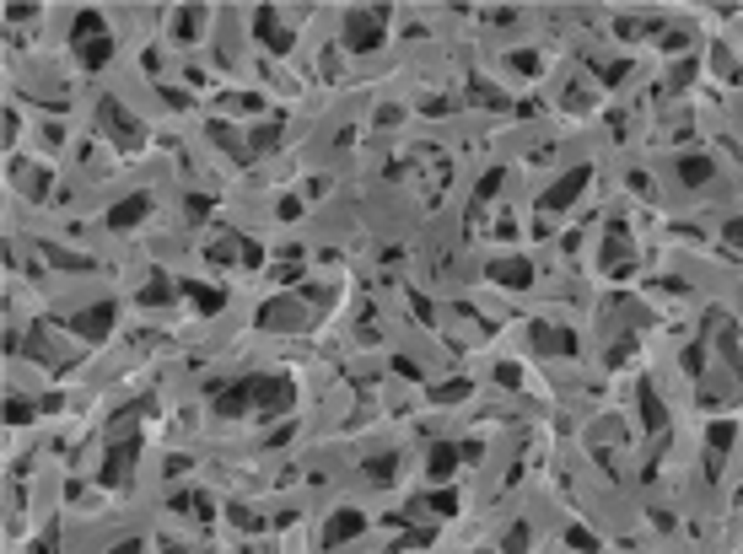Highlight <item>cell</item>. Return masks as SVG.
Returning <instances> with one entry per match:
<instances>
[{
    "label": "cell",
    "mask_w": 743,
    "mask_h": 554,
    "mask_svg": "<svg viewBox=\"0 0 743 554\" xmlns=\"http://www.w3.org/2000/svg\"><path fill=\"white\" fill-rule=\"evenodd\" d=\"M211 404H216L221 420H243L248 409H259V414H286V409L297 404V388H291V377H237V382H227V388H216Z\"/></svg>",
    "instance_id": "1"
},
{
    "label": "cell",
    "mask_w": 743,
    "mask_h": 554,
    "mask_svg": "<svg viewBox=\"0 0 743 554\" xmlns=\"http://www.w3.org/2000/svg\"><path fill=\"white\" fill-rule=\"evenodd\" d=\"M71 49H76V59L87 65V71H103V65L113 59V33H108V22H103L97 12H76V22H71Z\"/></svg>",
    "instance_id": "2"
},
{
    "label": "cell",
    "mask_w": 743,
    "mask_h": 554,
    "mask_svg": "<svg viewBox=\"0 0 743 554\" xmlns=\"http://www.w3.org/2000/svg\"><path fill=\"white\" fill-rule=\"evenodd\" d=\"M97 124H103V135L119 146V151H135V146H146V129L135 124V113L119 103V97H97Z\"/></svg>",
    "instance_id": "3"
},
{
    "label": "cell",
    "mask_w": 743,
    "mask_h": 554,
    "mask_svg": "<svg viewBox=\"0 0 743 554\" xmlns=\"http://www.w3.org/2000/svg\"><path fill=\"white\" fill-rule=\"evenodd\" d=\"M388 6H367V12H351L345 17V49H356V54H372V49H383V38H388Z\"/></svg>",
    "instance_id": "4"
},
{
    "label": "cell",
    "mask_w": 743,
    "mask_h": 554,
    "mask_svg": "<svg viewBox=\"0 0 743 554\" xmlns=\"http://www.w3.org/2000/svg\"><path fill=\"white\" fill-rule=\"evenodd\" d=\"M141 463V436H129V442H113L108 447V458H103V468H97V479L108 484V490H124L129 484V468Z\"/></svg>",
    "instance_id": "5"
},
{
    "label": "cell",
    "mask_w": 743,
    "mask_h": 554,
    "mask_svg": "<svg viewBox=\"0 0 743 554\" xmlns=\"http://www.w3.org/2000/svg\"><path fill=\"white\" fill-rule=\"evenodd\" d=\"M113 318H119V307H113V302H92V307H81V312H65L59 323L71 328V334H81V339H108Z\"/></svg>",
    "instance_id": "6"
},
{
    "label": "cell",
    "mask_w": 743,
    "mask_h": 554,
    "mask_svg": "<svg viewBox=\"0 0 743 554\" xmlns=\"http://www.w3.org/2000/svg\"><path fill=\"white\" fill-rule=\"evenodd\" d=\"M587 178H592V167H571L566 178H555V183H550L545 194H538V211H545V216H561L566 204H571V199H577V194L587 189Z\"/></svg>",
    "instance_id": "7"
},
{
    "label": "cell",
    "mask_w": 743,
    "mask_h": 554,
    "mask_svg": "<svg viewBox=\"0 0 743 554\" xmlns=\"http://www.w3.org/2000/svg\"><path fill=\"white\" fill-rule=\"evenodd\" d=\"M528 339L538 356H577V334L571 328H555V323H528Z\"/></svg>",
    "instance_id": "8"
},
{
    "label": "cell",
    "mask_w": 743,
    "mask_h": 554,
    "mask_svg": "<svg viewBox=\"0 0 743 554\" xmlns=\"http://www.w3.org/2000/svg\"><path fill=\"white\" fill-rule=\"evenodd\" d=\"M410 517H437V522H447V517H458V490H437V496H415V501H410V512H393V522H410Z\"/></svg>",
    "instance_id": "9"
},
{
    "label": "cell",
    "mask_w": 743,
    "mask_h": 554,
    "mask_svg": "<svg viewBox=\"0 0 743 554\" xmlns=\"http://www.w3.org/2000/svg\"><path fill=\"white\" fill-rule=\"evenodd\" d=\"M480 452H485L480 442H463V447H453V442H437V447H431V458H426V473H431V479H447V473L458 468V458H468V463H475Z\"/></svg>",
    "instance_id": "10"
},
{
    "label": "cell",
    "mask_w": 743,
    "mask_h": 554,
    "mask_svg": "<svg viewBox=\"0 0 743 554\" xmlns=\"http://www.w3.org/2000/svg\"><path fill=\"white\" fill-rule=\"evenodd\" d=\"M253 38H259L269 54H286V49H291V33H286L281 12H269V6H259V12H253Z\"/></svg>",
    "instance_id": "11"
},
{
    "label": "cell",
    "mask_w": 743,
    "mask_h": 554,
    "mask_svg": "<svg viewBox=\"0 0 743 554\" xmlns=\"http://www.w3.org/2000/svg\"><path fill=\"white\" fill-rule=\"evenodd\" d=\"M636 258V242H631V227L625 221H609V232H603V269H625Z\"/></svg>",
    "instance_id": "12"
},
{
    "label": "cell",
    "mask_w": 743,
    "mask_h": 554,
    "mask_svg": "<svg viewBox=\"0 0 743 554\" xmlns=\"http://www.w3.org/2000/svg\"><path fill=\"white\" fill-rule=\"evenodd\" d=\"M485 281L512 286V291H528V286H533V264H528V258H491V264H485Z\"/></svg>",
    "instance_id": "13"
},
{
    "label": "cell",
    "mask_w": 743,
    "mask_h": 554,
    "mask_svg": "<svg viewBox=\"0 0 743 554\" xmlns=\"http://www.w3.org/2000/svg\"><path fill=\"white\" fill-rule=\"evenodd\" d=\"M259 328H302L307 323V312L297 307V302H286V296H269L264 307H259V318H253Z\"/></svg>",
    "instance_id": "14"
},
{
    "label": "cell",
    "mask_w": 743,
    "mask_h": 554,
    "mask_svg": "<svg viewBox=\"0 0 743 554\" xmlns=\"http://www.w3.org/2000/svg\"><path fill=\"white\" fill-rule=\"evenodd\" d=\"M151 216V194H129V199H119L113 211H108V227L113 232H129V227H141Z\"/></svg>",
    "instance_id": "15"
},
{
    "label": "cell",
    "mask_w": 743,
    "mask_h": 554,
    "mask_svg": "<svg viewBox=\"0 0 743 554\" xmlns=\"http://www.w3.org/2000/svg\"><path fill=\"white\" fill-rule=\"evenodd\" d=\"M361 527H367V517H361V512H351V506H340V512L329 517V527H323V549H340V543H345V538H356Z\"/></svg>",
    "instance_id": "16"
},
{
    "label": "cell",
    "mask_w": 743,
    "mask_h": 554,
    "mask_svg": "<svg viewBox=\"0 0 743 554\" xmlns=\"http://www.w3.org/2000/svg\"><path fill=\"white\" fill-rule=\"evenodd\" d=\"M178 296H189V307H194V312H205V318H216V312L227 307V296H221L216 286H205V281H183Z\"/></svg>",
    "instance_id": "17"
},
{
    "label": "cell",
    "mask_w": 743,
    "mask_h": 554,
    "mask_svg": "<svg viewBox=\"0 0 743 554\" xmlns=\"http://www.w3.org/2000/svg\"><path fill=\"white\" fill-rule=\"evenodd\" d=\"M732 436H738V426H732V420H711V426H706V447H711V463H706V473H711V479L722 473V452L732 447Z\"/></svg>",
    "instance_id": "18"
},
{
    "label": "cell",
    "mask_w": 743,
    "mask_h": 554,
    "mask_svg": "<svg viewBox=\"0 0 743 554\" xmlns=\"http://www.w3.org/2000/svg\"><path fill=\"white\" fill-rule=\"evenodd\" d=\"M636 398H641V420H646V431H662V426H668V409H662V398L652 393V382H636Z\"/></svg>",
    "instance_id": "19"
},
{
    "label": "cell",
    "mask_w": 743,
    "mask_h": 554,
    "mask_svg": "<svg viewBox=\"0 0 743 554\" xmlns=\"http://www.w3.org/2000/svg\"><path fill=\"white\" fill-rule=\"evenodd\" d=\"M199 27H205V12H199V6H183V12L173 17V33H178V43H194V38H199Z\"/></svg>",
    "instance_id": "20"
},
{
    "label": "cell",
    "mask_w": 743,
    "mask_h": 554,
    "mask_svg": "<svg viewBox=\"0 0 743 554\" xmlns=\"http://www.w3.org/2000/svg\"><path fill=\"white\" fill-rule=\"evenodd\" d=\"M141 302H146V307H167V302H173V281H167L162 269H151V281L141 286Z\"/></svg>",
    "instance_id": "21"
},
{
    "label": "cell",
    "mask_w": 743,
    "mask_h": 554,
    "mask_svg": "<svg viewBox=\"0 0 743 554\" xmlns=\"http://www.w3.org/2000/svg\"><path fill=\"white\" fill-rule=\"evenodd\" d=\"M679 183H711V162L706 157H679Z\"/></svg>",
    "instance_id": "22"
},
{
    "label": "cell",
    "mask_w": 743,
    "mask_h": 554,
    "mask_svg": "<svg viewBox=\"0 0 743 554\" xmlns=\"http://www.w3.org/2000/svg\"><path fill=\"white\" fill-rule=\"evenodd\" d=\"M367 479H372V484H393V479H399V458H393V452H377V458L367 463Z\"/></svg>",
    "instance_id": "23"
},
{
    "label": "cell",
    "mask_w": 743,
    "mask_h": 554,
    "mask_svg": "<svg viewBox=\"0 0 743 554\" xmlns=\"http://www.w3.org/2000/svg\"><path fill=\"white\" fill-rule=\"evenodd\" d=\"M528 543H533V527H528V522H517V527H507L501 554H528Z\"/></svg>",
    "instance_id": "24"
},
{
    "label": "cell",
    "mask_w": 743,
    "mask_h": 554,
    "mask_svg": "<svg viewBox=\"0 0 743 554\" xmlns=\"http://www.w3.org/2000/svg\"><path fill=\"white\" fill-rule=\"evenodd\" d=\"M227 517H232V522H237L243 533H264V527H269V522H264V517H259L253 506H227Z\"/></svg>",
    "instance_id": "25"
},
{
    "label": "cell",
    "mask_w": 743,
    "mask_h": 554,
    "mask_svg": "<svg viewBox=\"0 0 743 554\" xmlns=\"http://www.w3.org/2000/svg\"><path fill=\"white\" fill-rule=\"evenodd\" d=\"M211 141H216V146H227V151H232V157H237V162H243V167H248V162H253V151H243V146H237V141H232V129H227V124H211Z\"/></svg>",
    "instance_id": "26"
},
{
    "label": "cell",
    "mask_w": 743,
    "mask_h": 554,
    "mask_svg": "<svg viewBox=\"0 0 743 554\" xmlns=\"http://www.w3.org/2000/svg\"><path fill=\"white\" fill-rule=\"evenodd\" d=\"M38 414V404H27V398H6V426H27Z\"/></svg>",
    "instance_id": "27"
},
{
    "label": "cell",
    "mask_w": 743,
    "mask_h": 554,
    "mask_svg": "<svg viewBox=\"0 0 743 554\" xmlns=\"http://www.w3.org/2000/svg\"><path fill=\"white\" fill-rule=\"evenodd\" d=\"M501 178H507V173H501V167H491V173H485V178H480V189H475V211H485V199H491V194H496V189H501Z\"/></svg>",
    "instance_id": "28"
},
{
    "label": "cell",
    "mask_w": 743,
    "mask_h": 554,
    "mask_svg": "<svg viewBox=\"0 0 743 554\" xmlns=\"http://www.w3.org/2000/svg\"><path fill=\"white\" fill-rule=\"evenodd\" d=\"M211 211H216V199H211V194H194V199L183 204V216H189V221H205Z\"/></svg>",
    "instance_id": "29"
},
{
    "label": "cell",
    "mask_w": 743,
    "mask_h": 554,
    "mask_svg": "<svg viewBox=\"0 0 743 554\" xmlns=\"http://www.w3.org/2000/svg\"><path fill=\"white\" fill-rule=\"evenodd\" d=\"M275 141H281V119H269V124H259V129H253V151L275 146Z\"/></svg>",
    "instance_id": "30"
},
{
    "label": "cell",
    "mask_w": 743,
    "mask_h": 554,
    "mask_svg": "<svg viewBox=\"0 0 743 554\" xmlns=\"http://www.w3.org/2000/svg\"><path fill=\"white\" fill-rule=\"evenodd\" d=\"M431 398H437V404H458V398H468V382H447V388L437 382V388H431Z\"/></svg>",
    "instance_id": "31"
},
{
    "label": "cell",
    "mask_w": 743,
    "mask_h": 554,
    "mask_svg": "<svg viewBox=\"0 0 743 554\" xmlns=\"http://www.w3.org/2000/svg\"><path fill=\"white\" fill-rule=\"evenodd\" d=\"M566 543H571V549H582V554H598V538H592L587 527H566Z\"/></svg>",
    "instance_id": "32"
},
{
    "label": "cell",
    "mask_w": 743,
    "mask_h": 554,
    "mask_svg": "<svg viewBox=\"0 0 743 554\" xmlns=\"http://www.w3.org/2000/svg\"><path fill=\"white\" fill-rule=\"evenodd\" d=\"M468 97H475V103H485V108H512L496 87H468Z\"/></svg>",
    "instance_id": "33"
},
{
    "label": "cell",
    "mask_w": 743,
    "mask_h": 554,
    "mask_svg": "<svg viewBox=\"0 0 743 554\" xmlns=\"http://www.w3.org/2000/svg\"><path fill=\"white\" fill-rule=\"evenodd\" d=\"M496 382H501V388H522V366L501 361V366H496Z\"/></svg>",
    "instance_id": "34"
},
{
    "label": "cell",
    "mask_w": 743,
    "mask_h": 554,
    "mask_svg": "<svg viewBox=\"0 0 743 554\" xmlns=\"http://www.w3.org/2000/svg\"><path fill=\"white\" fill-rule=\"evenodd\" d=\"M275 216H281V221H297V216H302V199H291V194H286V199L275 204Z\"/></svg>",
    "instance_id": "35"
},
{
    "label": "cell",
    "mask_w": 743,
    "mask_h": 554,
    "mask_svg": "<svg viewBox=\"0 0 743 554\" xmlns=\"http://www.w3.org/2000/svg\"><path fill=\"white\" fill-rule=\"evenodd\" d=\"M625 71H631V65H625V59H615V65H598V76H603V81H620Z\"/></svg>",
    "instance_id": "36"
},
{
    "label": "cell",
    "mask_w": 743,
    "mask_h": 554,
    "mask_svg": "<svg viewBox=\"0 0 743 554\" xmlns=\"http://www.w3.org/2000/svg\"><path fill=\"white\" fill-rule=\"evenodd\" d=\"M716 71H722L727 81H738V71H732V54H727V49H716Z\"/></svg>",
    "instance_id": "37"
},
{
    "label": "cell",
    "mask_w": 743,
    "mask_h": 554,
    "mask_svg": "<svg viewBox=\"0 0 743 554\" xmlns=\"http://www.w3.org/2000/svg\"><path fill=\"white\" fill-rule=\"evenodd\" d=\"M690 76H695V65H679V71H673V81H668V87L679 92V87H690Z\"/></svg>",
    "instance_id": "38"
},
{
    "label": "cell",
    "mask_w": 743,
    "mask_h": 554,
    "mask_svg": "<svg viewBox=\"0 0 743 554\" xmlns=\"http://www.w3.org/2000/svg\"><path fill=\"white\" fill-rule=\"evenodd\" d=\"M722 237H727L732 248H743V221H727V232H722Z\"/></svg>",
    "instance_id": "39"
},
{
    "label": "cell",
    "mask_w": 743,
    "mask_h": 554,
    "mask_svg": "<svg viewBox=\"0 0 743 554\" xmlns=\"http://www.w3.org/2000/svg\"><path fill=\"white\" fill-rule=\"evenodd\" d=\"M113 554H146V543H141V538H124V543H119Z\"/></svg>",
    "instance_id": "40"
}]
</instances>
